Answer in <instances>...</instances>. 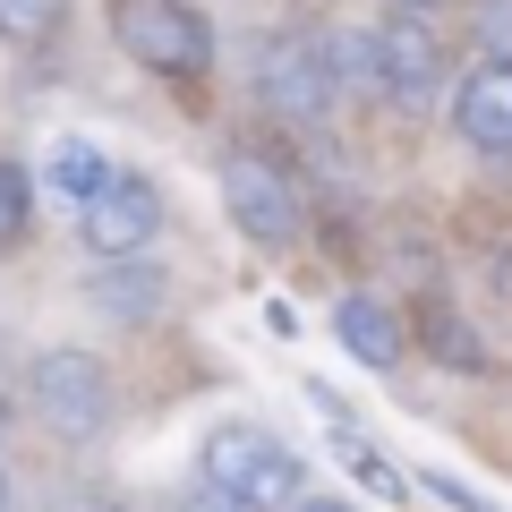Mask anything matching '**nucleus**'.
Here are the masks:
<instances>
[{
  "mask_svg": "<svg viewBox=\"0 0 512 512\" xmlns=\"http://www.w3.org/2000/svg\"><path fill=\"white\" fill-rule=\"evenodd\" d=\"M197 470L214 478V487H231V495H248V504H265V512H291L299 495H308V461H299L282 436H265L256 419H222L214 436H205Z\"/></svg>",
  "mask_w": 512,
  "mask_h": 512,
  "instance_id": "7ed1b4c3",
  "label": "nucleus"
},
{
  "mask_svg": "<svg viewBox=\"0 0 512 512\" xmlns=\"http://www.w3.org/2000/svg\"><path fill=\"white\" fill-rule=\"evenodd\" d=\"M26 231H35V180H26V163L0 154V256L18 248Z\"/></svg>",
  "mask_w": 512,
  "mask_h": 512,
  "instance_id": "dca6fc26",
  "label": "nucleus"
},
{
  "mask_svg": "<svg viewBox=\"0 0 512 512\" xmlns=\"http://www.w3.org/2000/svg\"><path fill=\"white\" fill-rule=\"evenodd\" d=\"M291 512H350V504H333V495H299Z\"/></svg>",
  "mask_w": 512,
  "mask_h": 512,
  "instance_id": "412c9836",
  "label": "nucleus"
},
{
  "mask_svg": "<svg viewBox=\"0 0 512 512\" xmlns=\"http://www.w3.org/2000/svg\"><path fill=\"white\" fill-rule=\"evenodd\" d=\"M222 214L256 239V248H291L299 239V197L274 163H256V154H231L222 163Z\"/></svg>",
  "mask_w": 512,
  "mask_h": 512,
  "instance_id": "0eeeda50",
  "label": "nucleus"
},
{
  "mask_svg": "<svg viewBox=\"0 0 512 512\" xmlns=\"http://www.w3.org/2000/svg\"><path fill=\"white\" fill-rule=\"evenodd\" d=\"M69 26V0H0V43H52Z\"/></svg>",
  "mask_w": 512,
  "mask_h": 512,
  "instance_id": "2eb2a0df",
  "label": "nucleus"
},
{
  "mask_svg": "<svg viewBox=\"0 0 512 512\" xmlns=\"http://www.w3.org/2000/svg\"><path fill=\"white\" fill-rule=\"evenodd\" d=\"M470 35L487 60H512V0H470Z\"/></svg>",
  "mask_w": 512,
  "mask_h": 512,
  "instance_id": "f3484780",
  "label": "nucleus"
},
{
  "mask_svg": "<svg viewBox=\"0 0 512 512\" xmlns=\"http://www.w3.org/2000/svg\"><path fill=\"white\" fill-rule=\"evenodd\" d=\"M103 26L163 86H205L214 77V26H205L197 0H103Z\"/></svg>",
  "mask_w": 512,
  "mask_h": 512,
  "instance_id": "f257e3e1",
  "label": "nucleus"
},
{
  "mask_svg": "<svg viewBox=\"0 0 512 512\" xmlns=\"http://www.w3.org/2000/svg\"><path fill=\"white\" fill-rule=\"evenodd\" d=\"M248 77H256V94H265V111L274 120H325L333 111V94H342V77H333V60H325V26H282V35H265L256 43V60H248Z\"/></svg>",
  "mask_w": 512,
  "mask_h": 512,
  "instance_id": "20e7f679",
  "label": "nucleus"
},
{
  "mask_svg": "<svg viewBox=\"0 0 512 512\" xmlns=\"http://www.w3.org/2000/svg\"><path fill=\"white\" fill-rule=\"evenodd\" d=\"M111 180H120V163H111V154L94 146V137H60V146H52V188H60V197H69V205L103 197Z\"/></svg>",
  "mask_w": 512,
  "mask_h": 512,
  "instance_id": "f8f14e48",
  "label": "nucleus"
},
{
  "mask_svg": "<svg viewBox=\"0 0 512 512\" xmlns=\"http://www.w3.org/2000/svg\"><path fill=\"white\" fill-rule=\"evenodd\" d=\"M60 512H128V504H111V495H69Z\"/></svg>",
  "mask_w": 512,
  "mask_h": 512,
  "instance_id": "aec40b11",
  "label": "nucleus"
},
{
  "mask_svg": "<svg viewBox=\"0 0 512 512\" xmlns=\"http://www.w3.org/2000/svg\"><path fill=\"white\" fill-rule=\"evenodd\" d=\"M453 128L478 154H512V60H478L453 86Z\"/></svg>",
  "mask_w": 512,
  "mask_h": 512,
  "instance_id": "1a4fd4ad",
  "label": "nucleus"
},
{
  "mask_svg": "<svg viewBox=\"0 0 512 512\" xmlns=\"http://www.w3.org/2000/svg\"><path fill=\"white\" fill-rule=\"evenodd\" d=\"M0 427H9V393H0Z\"/></svg>",
  "mask_w": 512,
  "mask_h": 512,
  "instance_id": "393cba45",
  "label": "nucleus"
},
{
  "mask_svg": "<svg viewBox=\"0 0 512 512\" xmlns=\"http://www.w3.org/2000/svg\"><path fill=\"white\" fill-rule=\"evenodd\" d=\"M180 512H265V504H248V495H231V487H214V478H205L197 495H180Z\"/></svg>",
  "mask_w": 512,
  "mask_h": 512,
  "instance_id": "a211bd4d",
  "label": "nucleus"
},
{
  "mask_svg": "<svg viewBox=\"0 0 512 512\" xmlns=\"http://www.w3.org/2000/svg\"><path fill=\"white\" fill-rule=\"evenodd\" d=\"M333 453H342V470L359 478L367 495H384V504H410V478L393 470V461H384L376 444H359V436H350V427H342V436H333Z\"/></svg>",
  "mask_w": 512,
  "mask_h": 512,
  "instance_id": "ddd939ff",
  "label": "nucleus"
},
{
  "mask_svg": "<svg viewBox=\"0 0 512 512\" xmlns=\"http://www.w3.org/2000/svg\"><path fill=\"white\" fill-rule=\"evenodd\" d=\"M26 402L60 444H94V436H111V367L77 342H52L26 367Z\"/></svg>",
  "mask_w": 512,
  "mask_h": 512,
  "instance_id": "f03ea898",
  "label": "nucleus"
},
{
  "mask_svg": "<svg viewBox=\"0 0 512 512\" xmlns=\"http://www.w3.org/2000/svg\"><path fill=\"white\" fill-rule=\"evenodd\" d=\"M0 512H9V470H0Z\"/></svg>",
  "mask_w": 512,
  "mask_h": 512,
  "instance_id": "b1692460",
  "label": "nucleus"
},
{
  "mask_svg": "<svg viewBox=\"0 0 512 512\" xmlns=\"http://www.w3.org/2000/svg\"><path fill=\"white\" fill-rule=\"evenodd\" d=\"M384 9H419V18H436V9H444V0H384Z\"/></svg>",
  "mask_w": 512,
  "mask_h": 512,
  "instance_id": "5701e85b",
  "label": "nucleus"
},
{
  "mask_svg": "<svg viewBox=\"0 0 512 512\" xmlns=\"http://www.w3.org/2000/svg\"><path fill=\"white\" fill-rule=\"evenodd\" d=\"M86 299H94V316H111V325H154V316L171 308V274L146 265V256H94Z\"/></svg>",
  "mask_w": 512,
  "mask_h": 512,
  "instance_id": "6e6552de",
  "label": "nucleus"
},
{
  "mask_svg": "<svg viewBox=\"0 0 512 512\" xmlns=\"http://www.w3.org/2000/svg\"><path fill=\"white\" fill-rule=\"evenodd\" d=\"M325 60H333V77H342V94H367V86H384V77H376V35L325 26Z\"/></svg>",
  "mask_w": 512,
  "mask_h": 512,
  "instance_id": "4468645a",
  "label": "nucleus"
},
{
  "mask_svg": "<svg viewBox=\"0 0 512 512\" xmlns=\"http://www.w3.org/2000/svg\"><path fill=\"white\" fill-rule=\"evenodd\" d=\"M154 231H163V188L137 180V171H120L103 197L77 205V248L86 256H146Z\"/></svg>",
  "mask_w": 512,
  "mask_h": 512,
  "instance_id": "39448f33",
  "label": "nucleus"
},
{
  "mask_svg": "<svg viewBox=\"0 0 512 512\" xmlns=\"http://www.w3.org/2000/svg\"><path fill=\"white\" fill-rule=\"evenodd\" d=\"M487 291L512 299V239H495V248H487Z\"/></svg>",
  "mask_w": 512,
  "mask_h": 512,
  "instance_id": "6ab92c4d",
  "label": "nucleus"
},
{
  "mask_svg": "<svg viewBox=\"0 0 512 512\" xmlns=\"http://www.w3.org/2000/svg\"><path fill=\"white\" fill-rule=\"evenodd\" d=\"M410 342H419L444 376H487V367H495V359H487V333H478L453 299H436V291H427L419 316H410Z\"/></svg>",
  "mask_w": 512,
  "mask_h": 512,
  "instance_id": "9d476101",
  "label": "nucleus"
},
{
  "mask_svg": "<svg viewBox=\"0 0 512 512\" xmlns=\"http://www.w3.org/2000/svg\"><path fill=\"white\" fill-rule=\"evenodd\" d=\"M376 77H384V94H393V103H410V111H427L444 86H453L444 43H436V26H427L419 9H393V18L376 26Z\"/></svg>",
  "mask_w": 512,
  "mask_h": 512,
  "instance_id": "423d86ee",
  "label": "nucleus"
},
{
  "mask_svg": "<svg viewBox=\"0 0 512 512\" xmlns=\"http://www.w3.org/2000/svg\"><path fill=\"white\" fill-rule=\"evenodd\" d=\"M9 367H18V342H9V325H0V384H9Z\"/></svg>",
  "mask_w": 512,
  "mask_h": 512,
  "instance_id": "4be33fe9",
  "label": "nucleus"
},
{
  "mask_svg": "<svg viewBox=\"0 0 512 512\" xmlns=\"http://www.w3.org/2000/svg\"><path fill=\"white\" fill-rule=\"evenodd\" d=\"M333 333H342V350H350L359 367H376V376L410 359V325H402L393 308H384L376 291H350L342 308H333Z\"/></svg>",
  "mask_w": 512,
  "mask_h": 512,
  "instance_id": "9b49d317",
  "label": "nucleus"
}]
</instances>
